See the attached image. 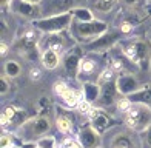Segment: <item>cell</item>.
Masks as SVG:
<instances>
[{
	"mask_svg": "<svg viewBox=\"0 0 151 148\" xmlns=\"http://www.w3.org/2000/svg\"><path fill=\"white\" fill-rule=\"evenodd\" d=\"M80 140H82V145H83L85 148H94L96 145H97V134H96L94 130L91 128H86L80 133Z\"/></svg>",
	"mask_w": 151,
	"mask_h": 148,
	"instance_id": "9a60e30c",
	"label": "cell"
},
{
	"mask_svg": "<svg viewBox=\"0 0 151 148\" xmlns=\"http://www.w3.org/2000/svg\"><path fill=\"white\" fill-rule=\"evenodd\" d=\"M50 128V124H48L46 119H37L36 124H34V133L36 134H42Z\"/></svg>",
	"mask_w": 151,
	"mask_h": 148,
	"instance_id": "7402d4cb",
	"label": "cell"
},
{
	"mask_svg": "<svg viewBox=\"0 0 151 148\" xmlns=\"http://www.w3.org/2000/svg\"><path fill=\"white\" fill-rule=\"evenodd\" d=\"M52 142H54V140L52 139H42V140H40V142H39V147H42V148H52Z\"/></svg>",
	"mask_w": 151,
	"mask_h": 148,
	"instance_id": "83f0119b",
	"label": "cell"
},
{
	"mask_svg": "<svg viewBox=\"0 0 151 148\" xmlns=\"http://www.w3.org/2000/svg\"><path fill=\"white\" fill-rule=\"evenodd\" d=\"M116 3L117 0H91V8L100 14H108L116 6Z\"/></svg>",
	"mask_w": 151,
	"mask_h": 148,
	"instance_id": "5bb4252c",
	"label": "cell"
},
{
	"mask_svg": "<svg viewBox=\"0 0 151 148\" xmlns=\"http://www.w3.org/2000/svg\"><path fill=\"white\" fill-rule=\"evenodd\" d=\"M129 108H131V103H129L128 99H122L119 102V110L120 111H128Z\"/></svg>",
	"mask_w": 151,
	"mask_h": 148,
	"instance_id": "4316f807",
	"label": "cell"
},
{
	"mask_svg": "<svg viewBox=\"0 0 151 148\" xmlns=\"http://www.w3.org/2000/svg\"><path fill=\"white\" fill-rule=\"evenodd\" d=\"M119 32H105V34H102L100 37H97L96 40H93V42L86 43V50L88 51H102V50H108L111 48V46L119 40Z\"/></svg>",
	"mask_w": 151,
	"mask_h": 148,
	"instance_id": "ba28073f",
	"label": "cell"
},
{
	"mask_svg": "<svg viewBox=\"0 0 151 148\" xmlns=\"http://www.w3.org/2000/svg\"><path fill=\"white\" fill-rule=\"evenodd\" d=\"M123 3L127 6H136L137 5V0H123Z\"/></svg>",
	"mask_w": 151,
	"mask_h": 148,
	"instance_id": "1f68e13d",
	"label": "cell"
},
{
	"mask_svg": "<svg viewBox=\"0 0 151 148\" xmlns=\"http://www.w3.org/2000/svg\"><path fill=\"white\" fill-rule=\"evenodd\" d=\"M60 62V54L52 50H45L43 54H42V63L45 68L48 70H54Z\"/></svg>",
	"mask_w": 151,
	"mask_h": 148,
	"instance_id": "4fadbf2b",
	"label": "cell"
},
{
	"mask_svg": "<svg viewBox=\"0 0 151 148\" xmlns=\"http://www.w3.org/2000/svg\"><path fill=\"white\" fill-rule=\"evenodd\" d=\"M131 31H133V23L123 20V22L120 23V32L122 34H128V32H131Z\"/></svg>",
	"mask_w": 151,
	"mask_h": 148,
	"instance_id": "d4e9b609",
	"label": "cell"
},
{
	"mask_svg": "<svg viewBox=\"0 0 151 148\" xmlns=\"http://www.w3.org/2000/svg\"><path fill=\"white\" fill-rule=\"evenodd\" d=\"M62 97H63V100H65V102L70 105V106L79 105V94H77V93H74V91H70V90H68Z\"/></svg>",
	"mask_w": 151,
	"mask_h": 148,
	"instance_id": "ffe728a7",
	"label": "cell"
},
{
	"mask_svg": "<svg viewBox=\"0 0 151 148\" xmlns=\"http://www.w3.org/2000/svg\"><path fill=\"white\" fill-rule=\"evenodd\" d=\"M97 94H99V90H97V86L93 85V83H86L85 85V97L86 100H96L97 99Z\"/></svg>",
	"mask_w": 151,
	"mask_h": 148,
	"instance_id": "d6986e66",
	"label": "cell"
},
{
	"mask_svg": "<svg viewBox=\"0 0 151 148\" xmlns=\"http://www.w3.org/2000/svg\"><path fill=\"white\" fill-rule=\"evenodd\" d=\"M80 0H42L40 2V9H42L43 17L50 16H57L63 14V12H71V9H76Z\"/></svg>",
	"mask_w": 151,
	"mask_h": 148,
	"instance_id": "3957f363",
	"label": "cell"
},
{
	"mask_svg": "<svg viewBox=\"0 0 151 148\" xmlns=\"http://www.w3.org/2000/svg\"><path fill=\"white\" fill-rule=\"evenodd\" d=\"M96 68V62L93 59L90 57H85V59H82V62H80V71L82 74H91Z\"/></svg>",
	"mask_w": 151,
	"mask_h": 148,
	"instance_id": "e0dca14e",
	"label": "cell"
},
{
	"mask_svg": "<svg viewBox=\"0 0 151 148\" xmlns=\"http://www.w3.org/2000/svg\"><path fill=\"white\" fill-rule=\"evenodd\" d=\"M150 122V110L147 106H131L125 114V124L129 128L139 130Z\"/></svg>",
	"mask_w": 151,
	"mask_h": 148,
	"instance_id": "277c9868",
	"label": "cell"
},
{
	"mask_svg": "<svg viewBox=\"0 0 151 148\" xmlns=\"http://www.w3.org/2000/svg\"><path fill=\"white\" fill-rule=\"evenodd\" d=\"M131 99H137V100H143V102H148L151 103V88H145L143 91H139V93H133Z\"/></svg>",
	"mask_w": 151,
	"mask_h": 148,
	"instance_id": "44dd1931",
	"label": "cell"
},
{
	"mask_svg": "<svg viewBox=\"0 0 151 148\" xmlns=\"http://www.w3.org/2000/svg\"><path fill=\"white\" fill-rule=\"evenodd\" d=\"M11 8L14 9V12H17L20 16H25L28 19H36L39 16H42L40 5L29 3V2H25V0H12Z\"/></svg>",
	"mask_w": 151,
	"mask_h": 148,
	"instance_id": "52a82bcc",
	"label": "cell"
},
{
	"mask_svg": "<svg viewBox=\"0 0 151 148\" xmlns=\"http://www.w3.org/2000/svg\"><path fill=\"white\" fill-rule=\"evenodd\" d=\"M147 142L151 145V126L148 128V133H147Z\"/></svg>",
	"mask_w": 151,
	"mask_h": 148,
	"instance_id": "e575fe53",
	"label": "cell"
},
{
	"mask_svg": "<svg viewBox=\"0 0 151 148\" xmlns=\"http://www.w3.org/2000/svg\"><path fill=\"white\" fill-rule=\"evenodd\" d=\"M0 120H2V125H3V126H6V125L9 124V120H11V119H9L8 116H6L5 113H3V114H2V117H0Z\"/></svg>",
	"mask_w": 151,
	"mask_h": 148,
	"instance_id": "f546056e",
	"label": "cell"
},
{
	"mask_svg": "<svg viewBox=\"0 0 151 148\" xmlns=\"http://www.w3.org/2000/svg\"><path fill=\"white\" fill-rule=\"evenodd\" d=\"M117 86H119V90L122 93H125V94H131L136 91L137 88V82H136V79L133 76H120L117 79Z\"/></svg>",
	"mask_w": 151,
	"mask_h": 148,
	"instance_id": "8fae6325",
	"label": "cell"
},
{
	"mask_svg": "<svg viewBox=\"0 0 151 148\" xmlns=\"http://www.w3.org/2000/svg\"><path fill=\"white\" fill-rule=\"evenodd\" d=\"M66 91H68V88H66V85L63 82H57L56 83V93L59 94V96H63Z\"/></svg>",
	"mask_w": 151,
	"mask_h": 148,
	"instance_id": "484cf974",
	"label": "cell"
},
{
	"mask_svg": "<svg viewBox=\"0 0 151 148\" xmlns=\"http://www.w3.org/2000/svg\"><path fill=\"white\" fill-rule=\"evenodd\" d=\"M5 91H6V80L2 79V93H5Z\"/></svg>",
	"mask_w": 151,
	"mask_h": 148,
	"instance_id": "8d00e7d4",
	"label": "cell"
},
{
	"mask_svg": "<svg viewBox=\"0 0 151 148\" xmlns=\"http://www.w3.org/2000/svg\"><path fill=\"white\" fill-rule=\"evenodd\" d=\"M14 113H16V111H14V108H8V110L5 111V114H6V116H8L9 119H12V116H14Z\"/></svg>",
	"mask_w": 151,
	"mask_h": 148,
	"instance_id": "d6a6232c",
	"label": "cell"
},
{
	"mask_svg": "<svg viewBox=\"0 0 151 148\" xmlns=\"http://www.w3.org/2000/svg\"><path fill=\"white\" fill-rule=\"evenodd\" d=\"M79 111L82 114H90L91 110V105H90V100H80L79 102Z\"/></svg>",
	"mask_w": 151,
	"mask_h": 148,
	"instance_id": "cb8c5ba5",
	"label": "cell"
},
{
	"mask_svg": "<svg viewBox=\"0 0 151 148\" xmlns=\"http://www.w3.org/2000/svg\"><path fill=\"white\" fill-rule=\"evenodd\" d=\"M80 51L77 50V51H73V52H70V54L66 56V59H65V68H66V71H68V74L70 76H74L76 74V71H77V66L80 65Z\"/></svg>",
	"mask_w": 151,
	"mask_h": 148,
	"instance_id": "7c38bea8",
	"label": "cell"
},
{
	"mask_svg": "<svg viewBox=\"0 0 151 148\" xmlns=\"http://www.w3.org/2000/svg\"><path fill=\"white\" fill-rule=\"evenodd\" d=\"M36 148H42V147H36Z\"/></svg>",
	"mask_w": 151,
	"mask_h": 148,
	"instance_id": "ab89813d",
	"label": "cell"
},
{
	"mask_svg": "<svg viewBox=\"0 0 151 148\" xmlns=\"http://www.w3.org/2000/svg\"><path fill=\"white\" fill-rule=\"evenodd\" d=\"M25 2H29V3H37V5H40V2H42V0H25Z\"/></svg>",
	"mask_w": 151,
	"mask_h": 148,
	"instance_id": "74e56055",
	"label": "cell"
},
{
	"mask_svg": "<svg viewBox=\"0 0 151 148\" xmlns=\"http://www.w3.org/2000/svg\"><path fill=\"white\" fill-rule=\"evenodd\" d=\"M60 148H80V147L76 144V142H73V140H66L65 145H63V147H60Z\"/></svg>",
	"mask_w": 151,
	"mask_h": 148,
	"instance_id": "f1b7e54d",
	"label": "cell"
},
{
	"mask_svg": "<svg viewBox=\"0 0 151 148\" xmlns=\"http://www.w3.org/2000/svg\"><path fill=\"white\" fill-rule=\"evenodd\" d=\"M57 126H59V130L62 133H68L71 130V124H70V120H68L66 117H59L57 119Z\"/></svg>",
	"mask_w": 151,
	"mask_h": 148,
	"instance_id": "603a6c76",
	"label": "cell"
},
{
	"mask_svg": "<svg viewBox=\"0 0 151 148\" xmlns=\"http://www.w3.org/2000/svg\"><path fill=\"white\" fill-rule=\"evenodd\" d=\"M73 20H74L73 11L71 12H63V14H57V16L37 19L36 22H34V28L37 31L46 32V34H51V32H62L66 28H70Z\"/></svg>",
	"mask_w": 151,
	"mask_h": 148,
	"instance_id": "7a4b0ae2",
	"label": "cell"
},
{
	"mask_svg": "<svg viewBox=\"0 0 151 148\" xmlns=\"http://www.w3.org/2000/svg\"><path fill=\"white\" fill-rule=\"evenodd\" d=\"M114 148H127V147H114Z\"/></svg>",
	"mask_w": 151,
	"mask_h": 148,
	"instance_id": "f35d334b",
	"label": "cell"
},
{
	"mask_svg": "<svg viewBox=\"0 0 151 148\" xmlns=\"http://www.w3.org/2000/svg\"><path fill=\"white\" fill-rule=\"evenodd\" d=\"M0 52H2V54H6V52H8V45H6V42L0 43Z\"/></svg>",
	"mask_w": 151,
	"mask_h": 148,
	"instance_id": "4dcf8cb0",
	"label": "cell"
},
{
	"mask_svg": "<svg viewBox=\"0 0 151 148\" xmlns=\"http://www.w3.org/2000/svg\"><path fill=\"white\" fill-rule=\"evenodd\" d=\"M31 77H32V79H39V77H40V71H39V70H32V71H31Z\"/></svg>",
	"mask_w": 151,
	"mask_h": 148,
	"instance_id": "836d02e7",
	"label": "cell"
},
{
	"mask_svg": "<svg viewBox=\"0 0 151 148\" xmlns=\"http://www.w3.org/2000/svg\"><path fill=\"white\" fill-rule=\"evenodd\" d=\"M20 73V65L14 60H8V62L5 63V74H8V76L14 77Z\"/></svg>",
	"mask_w": 151,
	"mask_h": 148,
	"instance_id": "ac0fdd59",
	"label": "cell"
},
{
	"mask_svg": "<svg viewBox=\"0 0 151 148\" xmlns=\"http://www.w3.org/2000/svg\"><path fill=\"white\" fill-rule=\"evenodd\" d=\"M148 51H150L148 43L143 42V40H133V42H129V43H127L125 46H123L125 56L129 60H133L134 63L143 62L148 56Z\"/></svg>",
	"mask_w": 151,
	"mask_h": 148,
	"instance_id": "5b68a950",
	"label": "cell"
},
{
	"mask_svg": "<svg viewBox=\"0 0 151 148\" xmlns=\"http://www.w3.org/2000/svg\"><path fill=\"white\" fill-rule=\"evenodd\" d=\"M70 28L74 39H77L79 42H86V43L93 42V40H96L108 31L106 23L100 22V20H88V22H85V20L74 19Z\"/></svg>",
	"mask_w": 151,
	"mask_h": 148,
	"instance_id": "6da1fadb",
	"label": "cell"
},
{
	"mask_svg": "<svg viewBox=\"0 0 151 148\" xmlns=\"http://www.w3.org/2000/svg\"><path fill=\"white\" fill-rule=\"evenodd\" d=\"M39 45L42 46L43 50H52V51L59 52V54H62V52L65 51V48L68 46V39L60 36L59 32H51V34L45 36L40 40Z\"/></svg>",
	"mask_w": 151,
	"mask_h": 148,
	"instance_id": "8992f818",
	"label": "cell"
},
{
	"mask_svg": "<svg viewBox=\"0 0 151 148\" xmlns=\"http://www.w3.org/2000/svg\"><path fill=\"white\" fill-rule=\"evenodd\" d=\"M90 116H91V120L94 124V128L97 131H102V130H105L108 126V117L100 110H93L90 113Z\"/></svg>",
	"mask_w": 151,
	"mask_h": 148,
	"instance_id": "2e32d148",
	"label": "cell"
},
{
	"mask_svg": "<svg viewBox=\"0 0 151 148\" xmlns=\"http://www.w3.org/2000/svg\"><path fill=\"white\" fill-rule=\"evenodd\" d=\"M37 34H36V31L34 29H29V31H26L25 34L20 37L19 40V43H17V48L19 50H23L25 52H34V51H37Z\"/></svg>",
	"mask_w": 151,
	"mask_h": 148,
	"instance_id": "9c48e42d",
	"label": "cell"
},
{
	"mask_svg": "<svg viewBox=\"0 0 151 148\" xmlns=\"http://www.w3.org/2000/svg\"><path fill=\"white\" fill-rule=\"evenodd\" d=\"M9 3H12V0H0V5H2L3 8H5L6 5H9Z\"/></svg>",
	"mask_w": 151,
	"mask_h": 148,
	"instance_id": "d590c367",
	"label": "cell"
},
{
	"mask_svg": "<svg viewBox=\"0 0 151 148\" xmlns=\"http://www.w3.org/2000/svg\"><path fill=\"white\" fill-rule=\"evenodd\" d=\"M116 86L117 85H114L111 80L104 83V86H102V93H100V99H97L100 105H104V106L111 105V102L114 100V96H116Z\"/></svg>",
	"mask_w": 151,
	"mask_h": 148,
	"instance_id": "30bf717a",
	"label": "cell"
}]
</instances>
